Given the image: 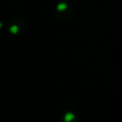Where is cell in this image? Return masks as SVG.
<instances>
[{"label": "cell", "instance_id": "obj_1", "mask_svg": "<svg viewBox=\"0 0 122 122\" xmlns=\"http://www.w3.org/2000/svg\"><path fill=\"white\" fill-rule=\"evenodd\" d=\"M59 122H77V116L71 110H66L60 116Z\"/></svg>", "mask_w": 122, "mask_h": 122}]
</instances>
